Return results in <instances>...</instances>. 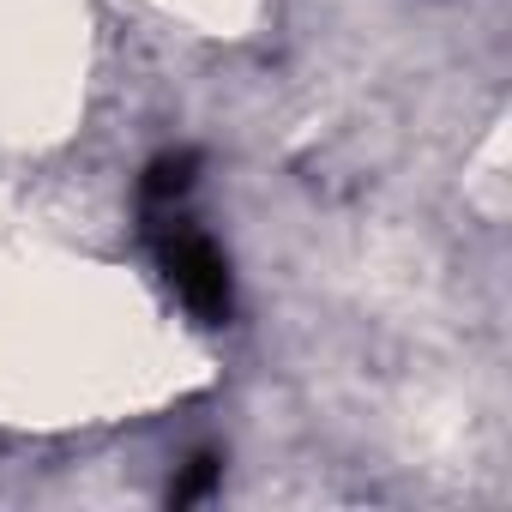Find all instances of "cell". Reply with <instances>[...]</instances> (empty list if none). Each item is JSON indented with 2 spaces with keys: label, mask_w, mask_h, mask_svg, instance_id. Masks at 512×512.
Here are the masks:
<instances>
[{
  "label": "cell",
  "mask_w": 512,
  "mask_h": 512,
  "mask_svg": "<svg viewBox=\"0 0 512 512\" xmlns=\"http://www.w3.org/2000/svg\"><path fill=\"white\" fill-rule=\"evenodd\" d=\"M193 151H169L145 169L139 181V217H145V247L163 272V284L175 290V302L199 320V326H223L235 314V284H229V260L223 247L187 217V193H193Z\"/></svg>",
  "instance_id": "cell-1"
}]
</instances>
